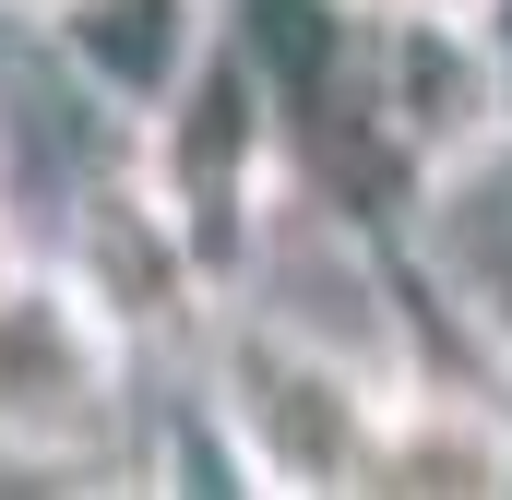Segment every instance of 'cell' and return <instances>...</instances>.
I'll list each match as a JSON object with an SVG mask.
<instances>
[{
	"mask_svg": "<svg viewBox=\"0 0 512 500\" xmlns=\"http://www.w3.org/2000/svg\"><path fill=\"white\" fill-rule=\"evenodd\" d=\"M191 358V417L227 453V477L262 500H358V453H370V405L382 381L358 346H322L298 322H274L251 298H215Z\"/></svg>",
	"mask_w": 512,
	"mask_h": 500,
	"instance_id": "6da1fadb",
	"label": "cell"
},
{
	"mask_svg": "<svg viewBox=\"0 0 512 500\" xmlns=\"http://www.w3.org/2000/svg\"><path fill=\"white\" fill-rule=\"evenodd\" d=\"M143 417V346L36 250L0 286V465L84 477L108 465Z\"/></svg>",
	"mask_w": 512,
	"mask_h": 500,
	"instance_id": "7a4b0ae2",
	"label": "cell"
},
{
	"mask_svg": "<svg viewBox=\"0 0 512 500\" xmlns=\"http://www.w3.org/2000/svg\"><path fill=\"white\" fill-rule=\"evenodd\" d=\"M382 262L405 274L393 298H429L465 334V358L512 381V120L405 167V191L382 215Z\"/></svg>",
	"mask_w": 512,
	"mask_h": 500,
	"instance_id": "3957f363",
	"label": "cell"
},
{
	"mask_svg": "<svg viewBox=\"0 0 512 500\" xmlns=\"http://www.w3.org/2000/svg\"><path fill=\"white\" fill-rule=\"evenodd\" d=\"M120 143H131V179L167 203V227L203 250V274H215V298H227L262 203L286 191V143H274V108L251 96V72H239L227 48H203V72H191L143 131H120Z\"/></svg>",
	"mask_w": 512,
	"mask_h": 500,
	"instance_id": "277c9868",
	"label": "cell"
},
{
	"mask_svg": "<svg viewBox=\"0 0 512 500\" xmlns=\"http://www.w3.org/2000/svg\"><path fill=\"white\" fill-rule=\"evenodd\" d=\"M48 262L120 322L131 346L155 358V346H191L203 334V310H215V274H203V250L167 227V203L131 179V167H108L72 215H60V239H48Z\"/></svg>",
	"mask_w": 512,
	"mask_h": 500,
	"instance_id": "5b68a950",
	"label": "cell"
},
{
	"mask_svg": "<svg viewBox=\"0 0 512 500\" xmlns=\"http://www.w3.org/2000/svg\"><path fill=\"white\" fill-rule=\"evenodd\" d=\"M358 108L405 167L453 155L465 131L501 120L489 96V48H477V12L465 0H370L358 12Z\"/></svg>",
	"mask_w": 512,
	"mask_h": 500,
	"instance_id": "8992f818",
	"label": "cell"
},
{
	"mask_svg": "<svg viewBox=\"0 0 512 500\" xmlns=\"http://www.w3.org/2000/svg\"><path fill=\"white\" fill-rule=\"evenodd\" d=\"M512 489V381H441L405 370L370 405V453H358V500H501Z\"/></svg>",
	"mask_w": 512,
	"mask_h": 500,
	"instance_id": "52a82bcc",
	"label": "cell"
},
{
	"mask_svg": "<svg viewBox=\"0 0 512 500\" xmlns=\"http://www.w3.org/2000/svg\"><path fill=\"white\" fill-rule=\"evenodd\" d=\"M108 131H143L215 48V0H48L24 24Z\"/></svg>",
	"mask_w": 512,
	"mask_h": 500,
	"instance_id": "ba28073f",
	"label": "cell"
},
{
	"mask_svg": "<svg viewBox=\"0 0 512 500\" xmlns=\"http://www.w3.org/2000/svg\"><path fill=\"white\" fill-rule=\"evenodd\" d=\"M465 12H477V48H489V96L512 120V0H465Z\"/></svg>",
	"mask_w": 512,
	"mask_h": 500,
	"instance_id": "9c48e42d",
	"label": "cell"
},
{
	"mask_svg": "<svg viewBox=\"0 0 512 500\" xmlns=\"http://www.w3.org/2000/svg\"><path fill=\"white\" fill-rule=\"evenodd\" d=\"M36 250H48V239H24V227H12V203H0V286H12V274H24Z\"/></svg>",
	"mask_w": 512,
	"mask_h": 500,
	"instance_id": "30bf717a",
	"label": "cell"
},
{
	"mask_svg": "<svg viewBox=\"0 0 512 500\" xmlns=\"http://www.w3.org/2000/svg\"><path fill=\"white\" fill-rule=\"evenodd\" d=\"M0 12H12V24H36V12H48V0H0Z\"/></svg>",
	"mask_w": 512,
	"mask_h": 500,
	"instance_id": "8fae6325",
	"label": "cell"
},
{
	"mask_svg": "<svg viewBox=\"0 0 512 500\" xmlns=\"http://www.w3.org/2000/svg\"><path fill=\"white\" fill-rule=\"evenodd\" d=\"M358 12H370V0H358Z\"/></svg>",
	"mask_w": 512,
	"mask_h": 500,
	"instance_id": "7c38bea8",
	"label": "cell"
}]
</instances>
